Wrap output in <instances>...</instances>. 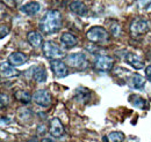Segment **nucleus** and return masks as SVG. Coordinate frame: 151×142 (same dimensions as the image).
Listing matches in <instances>:
<instances>
[{"label":"nucleus","mask_w":151,"mask_h":142,"mask_svg":"<svg viewBox=\"0 0 151 142\" xmlns=\"http://www.w3.org/2000/svg\"><path fill=\"white\" fill-rule=\"evenodd\" d=\"M62 21H63L62 13L57 9H50L41 18L38 26L41 31H43V34L50 35V34H55L60 29Z\"/></svg>","instance_id":"obj_1"},{"label":"nucleus","mask_w":151,"mask_h":142,"mask_svg":"<svg viewBox=\"0 0 151 142\" xmlns=\"http://www.w3.org/2000/svg\"><path fill=\"white\" fill-rule=\"evenodd\" d=\"M42 49H43V54H44V57L48 58V59H51V60H54V59H59L60 57L65 55L64 51L62 50V48H59L56 43L52 42V40H47V42H44Z\"/></svg>","instance_id":"obj_2"},{"label":"nucleus","mask_w":151,"mask_h":142,"mask_svg":"<svg viewBox=\"0 0 151 142\" xmlns=\"http://www.w3.org/2000/svg\"><path fill=\"white\" fill-rule=\"evenodd\" d=\"M66 62L70 67L79 70V71H84L88 67V60L86 58V55L83 53H72L69 54L66 57Z\"/></svg>","instance_id":"obj_3"},{"label":"nucleus","mask_w":151,"mask_h":142,"mask_svg":"<svg viewBox=\"0 0 151 142\" xmlns=\"http://www.w3.org/2000/svg\"><path fill=\"white\" fill-rule=\"evenodd\" d=\"M86 37L92 43H102L108 39V31L102 27H92L86 33Z\"/></svg>","instance_id":"obj_4"},{"label":"nucleus","mask_w":151,"mask_h":142,"mask_svg":"<svg viewBox=\"0 0 151 142\" xmlns=\"http://www.w3.org/2000/svg\"><path fill=\"white\" fill-rule=\"evenodd\" d=\"M149 31V22L144 18H135L130 23V34L134 37L144 35Z\"/></svg>","instance_id":"obj_5"},{"label":"nucleus","mask_w":151,"mask_h":142,"mask_svg":"<svg viewBox=\"0 0 151 142\" xmlns=\"http://www.w3.org/2000/svg\"><path fill=\"white\" fill-rule=\"evenodd\" d=\"M114 67V59L109 55L100 54L95 58L94 68L99 72H109Z\"/></svg>","instance_id":"obj_6"},{"label":"nucleus","mask_w":151,"mask_h":142,"mask_svg":"<svg viewBox=\"0 0 151 142\" xmlns=\"http://www.w3.org/2000/svg\"><path fill=\"white\" fill-rule=\"evenodd\" d=\"M34 103L41 107H49L52 103L51 95L47 90H38L33 96Z\"/></svg>","instance_id":"obj_7"},{"label":"nucleus","mask_w":151,"mask_h":142,"mask_svg":"<svg viewBox=\"0 0 151 142\" xmlns=\"http://www.w3.org/2000/svg\"><path fill=\"white\" fill-rule=\"evenodd\" d=\"M50 68L52 73L58 76V77H65L68 74H69V70H68V66L59 59H54L51 60L50 62Z\"/></svg>","instance_id":"obj_8"},{"label":"nucleus","mask_w":151,"mask_h":142,"mask_svg":"<svg viewBox=\"0 0 151 142\" xmlns=\"http://www.w3.org/2000/svg\"><path fill=\"white\" fill-rule=\"evenodd\" d=\"M124 61H126L127 64L132 65V67H134V68H136V70H142V68H144V67H145V64H144L143 59H142L139 55L132 53V52H128V53H126Z\"/></svg>","instance_id":"obj_9"},{"label":"nucleus","mask_w":151,"mask_h":142,"mask_svg":"<svg viewBox=\"0 0 151 142\" xmlns=\"http://www.w3.org/2000/svg\"><path fill=\"white\" fill-rule=\"evenodd\" d=\"M49 132L50 134L54 136V138H60L65 129H64V126L60 123V120L58 118H52L50 120V127H49Z\"/></svg>","instance_id":"obj_10"},{"label":"nucleus","mask_w":151,"mask_h":142,"mask_svg":"<svg viewBox=\"0 0 151 142\" xmlns=\"http://www.w3.org/2000/svg\"><path fill=\"white\" fill-rule=\"evenodd\" d=\"M40 9H41V4L37 1H29L21 7V12L26 15H29V16L36 15L40 12Z\"/></svg>","instance_id":"obj_11"},{"label":"nucleus","mask_w":151,"mask_h":142,"mask_svg":"<svg viewBox=\"0 0 151 142\" xmlns=\"http://www.w3.org/2000/svg\"><path fill=\"white\" fill-rule=\"evenodd\" d=\"M28 55L22 52H13L8 55V64L12 66H21L24 62H27Z\"/></svg>","instance_id":"obj_12"},{"label":"nucleus","mask_w":151,"mask_h":142,"mask_svg":"<svg viewBox=\"0 0 151 142\" xmlns=\"http://www.w3.org/2000/svg\"><path fill=\"white\" fill-rule=\"evenodd\" d=\"M69 8L71 9L72 13H75L76 15H78V16H84V15H86L87 12H88L87 6H86L83 1H79V0L72 1V2L69 5Z\"/></svg>","instance_id":"obj_13"},{"label":"nucleus","mask_w":151,"mask_h":142,"mask_svg":"<svg viewBox=\"0 0 151 142\" xmlns=\"http://www.w3.org/2000/svg\"><path fill=\"white\" fill-rule=\"evenodd\" d=\"M60 43H62V45L64 48L70 49V48H73L78 44V39L71 33H63L62 36H60Z\"/></svg>","instance_id":"obj_14"},{"label":"nucleus","mask_w":151,"mask_h":142,"mask_svg":"<svg viewBox=\"0 0 151 142\" xmlns=\"http://www.w3.org/2000/svg\"><path fill=\"white\" fill-rule=\"evenodd\" d=\"M27 40H28V43H29L33 48H35V49L42 46V44H43V37H42V35H41L40 33H37V31H29V33L27 34Z\"/></svg>","instance_id":"obj_15"},{"label":"nucleus","mask_w":151,"mask_h":142,"mask_svg":"<svg viewBox=\"0 0 151 142\" xmlns=\"http://www.w3.org/2000/svg\"><path fill=\"white\" fill-rule=\"evenodd\" d=\"M47 71L44 68V66H36L33 72V79L37 82V83H43L47 81Z\"/></svg>","instance_id":"obj_16"},{"label":"nucleus","mask_w":151,"mask_h":142,"mask_svg":"<svg viewBox=\"0 0 151 142\" xmlns=\"http://www.w3.org/2000/svg\"><path fill=\"white\" fill-rule=\"evenodd\" d=\"M129 84L134 89H142L145 86V79L139 74H134L129 80Z\"/></svg>","instance_id":"obj_17"},{"label":"nucleus","mask_w":151,"mask_h":142,"mask_svg":"<svg viewBox=\"0 0 151 142\" xmlns=\"http://www.w3.org/2000/svg\"><path fill=\"white\" fill-rule=\"evenodd\" d=\"M19 71H17L14 68V66L12 65H7V64H2L1 65V75L5 77H12V76H17L19 75Z\"/></svg>","instance_id":"obj_18"},{"label":"nucleus","mask_w":151,"mask_h":142,"mask_svg":"<svg viewBox=\"0 0 151 142\" xmlns=\"http://www.w3.org/2000/svg\"><path fill=\"white\" fill-rule=\"evenodd\" d=\"M91 97V91L85 88H79L76 90V98L79 102H88V98Z\"/></svg>","instance_id":"obj_19"},{"label":"nucleus","mask_w":151,"mask_h":142,"mask_svg":"<svg viewBox=\"0 0 151 142\" xmlns=\"http://www.w3.org/2000/svg\"><path fill=\"white\" fill-rule=\"evenodd\" d=\"M14 97H15V99L17 101H19L21 103H23V104H27V103H29L30 101H32V95L28 92V91H24V90H20V91H17L15 94H14Z\"/></svg>","instance_id":"obj_20"},{"label":"nucleus","mask_w":151,"mask_h":142,"mask_svg":"<svg viewBox=\"0 0 151 142\" xmlns=\"http://www.w3.org/2000/svg\"><path fill=\"white\" fill-rule=\"evenodd\" d=\"M129 101L132 102V104L134 107H138V109H145L147 107V101L143 98V97H141V96H138V95H132L129 97Z\"/></svg>","instance_id":"obj_21"},{"label":"nucleus","mask_w":151,"mask_h":142,"mask_svg":"<svg viewBox=\"0 0 151 142\" xmlns=\"http://www.w3.org/2000/svg\"><path fill=\"white\" fill-rule=\"evenodd\" d=\"M108 139H109V141L112 142H123L126 136H124V134L122 132H112V133H109Z\"/></svg>","instance_id":"obj_22"},{"label":"nucleus","mask_w":151,"mask_h":142,"mask_svg":"<svg viewBox=\"0 0 151 142\" xmlns=\"http://www.w3.org/2000/svg\"><path fill=\"white\" fill-rule=\"evenodd\" d=\"M111 31H112V34H113L115 37H117V36L120 35L121 28H120V24H119L117 22H113V23H112V26H111Z\"/></svg>","instance_id":"obj_23"},{"label":"nucleus","mask_w":151,"mask_h":142,"mask_svg":"<svg viewBox=\"0 0 151 142\" xmlns=\"http://www.w3.org/2000/svg\"><path fill=\"white\" fill-rule=\"evenodd\" d=\"M0 98H1V109H4V107H6L8 105V103H9V97L6 95V94H1L0 95Z\"/></svg>","instance_id":"obj_24"},{"label":"nucleus","mask_w":151,"mask_h":142,"mask_svg":"<svg viewBox=\"0 0 151 142\" xmlns=\"http://www.w3.org/2000/svg\"><path fill=\"white\" fill-rule=\"evenodd\" d=\"M2 4H6V6L11 7V8H14L17 6V1L15 0H1Z\"/></svg>","instance_id":"obj_25"},{"label":"nucleus","mask_w":151,"mask_h":142,"mask_svg":"<svg viewBox=\"0 0 151 142\" xmlns=\"http://www.w3.org/2000/svg\"><path fill=\"white\" fill-rule=\"evenodd\" d=\"M9 33V29H8V27L7 26H5V24H2L1 26V33H0V36H1V38H4L5 36L7 35Z\"/></svg>","instance_id":"obj_26"},{"label":"nucleus","mask_w":151,"mask_h":142,"mask_svg":"<svg viewBox=\"0 0 151 142\" xmlns=\"http://www.w3.org/2000/svg\"><path fill=\"white\" fill-rule=\"evenodd\" d=\"M145 76L151 82V65H149L148 67H145Z\"/></svg>","instance_id":"obj_27"},{"label":"nucleus","mask_w":151,"mask_h":142,"mask_svg":"<svg viewBox=\"0 0 151 142\" xmlns=\"http://www.w3.org/2000/svg\"><path fill=\"white\" fill-rule=\"evenodd\" d=\"M45 132H47L45 126H44V125H40V126H38V134H40V135H43Z\"/></svg>","instance_id":"obj_28"},{"label":"nucleus","mask_w":151,"mask_h":142,"mask_svg":"<svg viewBox=\"0 0 151 142\" xmlns=\"http://www.w3.org/2000/svg\"><path fill=\"white\" fill-rule=\"evenodd\" d=\"M142 5L143 6H149V5H151V0H142Z\"/></svg>","instance_id":"obj_29"},{"label":"nucleus","mask_w":151,"mask_h":142,"mask_svg":"<svg viewBox=\"0 0 151 142\" xmlns=\"http://www.w3.org/2000/svg\"><path fill=\"white\" fill-rule=\"evenodd\" d=\"M41 142H56V141L52 140V139H50V138H44V139H42Z\"/></svg>","instance_id":"obj_30"},{"label":"nucleus","mask_w":151,"mask_h":142,"mask_svg":"<svg viewBox=\"0 0 151 142\" xmlns=\"http://www.w3.org/2000/svg\"><path fill=\"white\" fill-rule=\"evenodd\" d=\"M28 142H38V141L36 140V138H32V139H30Z\"/></svg>","instance_id":"obj_31"}]
</instances>
